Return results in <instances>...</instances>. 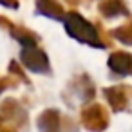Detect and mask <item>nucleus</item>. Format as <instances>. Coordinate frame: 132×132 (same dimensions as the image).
I'll return each mask as SVG.
<instances>
[{"mask_svg": "<svg viewBox=\"0 0 132 132\" xmlns=\"http://www.w3.org/2000/svg\"><path fill=\"white\" fill-rule=\"evenodd\" d=\"M36 13L49 16V18H54V20H62L65 15L63 6L58 0H36Z\"/></svg>", "mask_w": 132, "mask_h": 132, "instance_id": "nucleus-4", "label": "nucleus"}, {"mask_svg": "<svg viewBox=\"0 0 132 132\" xmlns=\"http://www.w3.org/2000/svg\"><path fill=\"white\" fill-rule=\"evenodd\" d=\"M109 65H110V69H114L116 72L127 74V72H130V69H132V56H130L128 53H114V54L109 58Z\"/></svg>", "mask_w": 132, "mask_h": 132, "instance_id": "nucleus-5", "label": "nucleus"}, {"mask_svg": "<svg viewBox=\"0 0 132 132\" xmlns=\"http://www.w3.org/2000/svg\"><path fill=\"white\" fill-rule=\"evenodd\" d=\"M67 4H71V6H78L80 4V0H65Z\"/></svg>", "mask_w": 132, "mask_h": 132, "instance_id": "nucleus-8", "label": "nucleus"}, {"mask_svg": "<svg viewBox=\"0 0 132 132\" xmlns=\"http://www.w3.org/2000/svg\"><path fill=\"white\" fill-rule=\"evenodd\" d=\"M114 36H116V38H119L121 42H125V44H130V45H132V22H130V24H127V26H121L119 29H116V31H114Z\"/></svg>", "mask_w": 132, "mask_h": 132, "instance_id": "nucleus-6", "label": "nucleus"}, {"mask_svg": "<svg viewBox=\"0 0 132 132\" xmlns=\"http://www.w3.org/2000/svg\"><path fill=\"white\" fill-rule=\"evenodd\" d=\"M100 13L105 18H114V16H128V7L123 0H103L98 6Z\"/></svg>", "mask_w": 132, "mask_h": 132, "instance_id": "nucleus-3", "label": "nucleus"}, {"mask_svg": "<svg viewBox=\"0 0 132 132\" xmlns=\"http://www.w3.org/2000/svg\"><path fill=\"white\" fill-rule=\"evenodd\" d=\"M62 20H63V24H65L67 33H69L72 38H76V40H80V42H83V44L94 45V47H105V45H107L105 42H101V38H100V35H98V29H96L90 22H87L80 13L69 11V13L63 15Z\"/></svg>", "mask_w": 132, "mask_h": 132, "instance_id": "nucleus-1", "label": "nucleus"}, {"mask_svg": "<svg viewBox=\"0 0 132 132\" xmlns=\"http://www.w3.org/2000/svg\"><path fill=\"white\" fill-rule=\"evenodd\" d=\"M20 56H22L24 65L29 67L31 71H35V72H45V71H49L47 56L40 49H36V47H26Z\"/></svg>", "mask_w": 132, "mask_h": 132, "instance_id": "nucleus-2", "label": "nucleus"}, {"mask_svg": "<svg viewBox=\"0 0 132 132\" xmlns=\"http://www.w3.org/2000/svg\"><path fill=\"white\" fill-rule=\"evenodd\" d=\"M0 4L6 6V7H9V9H16V7L20 6L18 0H0Z\"/></svg>", "mask_w": 132, "mask_h": 132, "instance_id": "nucleus-7", "label": "nucleus"}]
</instances>
